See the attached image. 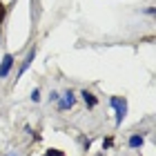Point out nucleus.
Masks as SVG:
<instances>
[{
  "instance_id": "1",
  "label": "nucleus",
  "mask_w": 156,
  "mask_h": 156,
  "mask_svg": "<svg viewBox=\"0 0 156 156\" xmlns=\"http://www.w3.org/2000/svg\"><path fill=\"white\" fill-rule=\"evenodd\" d=\"M109 105L116 109V125H123V120L127 116V103L123 101V98L114 96V98H109Z\"/></svg>"
},
{
  "instance_id": "2",
  "label": "nucleus",
  "mask_w": 156,
  "mask_h": 156,
  "mask_svg": "<svg viewBox=\"0 0 156 156\" xmlns=\"http://www.w3.org/2000/svg\"><path fill=\"white\" fill-rule=\"evenodd\" d=\"M11 65H13V56H11V54H5L2 60H0V78H7V76H9Z\"/></svg>"
},
{
  "instance_id": "3",
  "label": "nucleus",
  "mask_w": 156,
  "mask_h": 156,
  "mask_svg": "<svg viewBox=\"0 0 156 156\" xmlns=\"http://www.w3.org/2000/svg\"><path fill=\"white\" fill-rule=\"evenodd\" d=\"M74 103H76V98L72 91H65L60 98V103H58V109H69V107H74Z\"/></svg>"
},
{
  "instance_id": "4",
  "label": "nucleus",
  "mask_w": 156,
  "mask_h": 156,
  "mask_svg": "<svg viewBox=\"0 0 156 156\" xmlns=\"http://www.w3.org/2000/svg\"><path fill=\"white\" fill-rule=\"evenodd\" d=\"M34 58H36V47L34 49H29V54H27V58H25V62H23V67H20V72H18V76H23L27 69H29V65L34 62Z\"/></svg>"
},
{
  "instance_id": "5",
  "label": "nucleus",
  "mask_w": 156,
  "mask_h": 156,
  "mask_svg": "<svg viewBox=\"0 0 156 156\" xmlns=\"http://www.w3.org/2000/svg\"><path fill=\"white\" fill-rule=\"evenodd\" d=\"M80 96H83V101H85V103H87V105H89V107H96V103H98V101H96V96H94V94H89V91H87V89H85V91H83V94H80Z\"/></svg>"
},
{
  "instance_id": "6",
  "label": "nucleus",
  "mask_w": 156,
  "mask_h": 156,
  "mask_svg": "<svg viewBox=\"0 0 156 156\" xmlns=\"http://www.w3.org/2000/svg\"><path fill=\"white\" fill-rule=\"evenodd\" d=\"M143 140H145L143 136H138V134H134V136L129 138V147H132V150H138V147L143 145Z\"/></svg>"
},
{
  "instance_id": "7",
  "label": "nucleus",
  "mask_w": 156,
  "mask_h": 156,
  "mask_svg": "<svg viewBox=\"0 0 156 156\" xmlns=\"http://www.w3.org/2000/svg\"><path fill=\"white\" fill-rule=\"evenodd\" d=\"M42 156H65V154H62L60 150H47V152L42 154Z\"/></svg>"
},
{
  "instance_id": "8",
  "label": "nucleus",
  "mask_w": 156,
  "mask_h": 156,
  "mask_svg": "<svg viewBox=\"0 0 156 156\" xmlns=\"http://www.w3.org/2000/svg\"><path fill=\"white\" fill-rule=\"evenodd\" d=\"M31 101H34V103H38V101H40V91H38V89H34V91H31Z\"/></svg>"
},
{
  "instance_id": "9",
  "label": "nucleus",
  "mask_w": 156,
  "mask_h": 156,
  "mask_svg": "<svg viewBox=\"0 0 156 156\" xmlns=\"http://www.w3.org/2000/svg\"><path fill=\"white\" fill-rule=\"evenodd\" d=\"M5 13H7V9H5V5L0 2V23H2V20H5Z\"/></svg>"
},
{
  "instance_id": "10",
  "label": "nucleus",
  "mask_w": 156,
  "mask_h": 156,
  "mask_svg": "<svg viewBox=\"0 0 156 156\" xmlns=\"http://www.w3.org/2000/svg\"><path fill=\"white\" fill-rule=\"evenodd\" d=\"M7 156H16V154H7Z\"/></svg>"
}]
</instances>
